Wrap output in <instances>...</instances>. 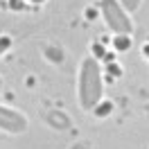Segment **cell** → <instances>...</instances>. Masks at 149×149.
Wrapping results in <instances>:
<instances>
[{
	"mask_svg": "<svg viewBox=\"0 0 149 149\" xmlns=\"http://www.w3.org/2000/svg\"><path fill=\"white\" fill-rule=\"evenodd\" d=\"M79 102L86 111H93L102 102V70L93 56L84 59L79 68Z\"/></svg>",
	"mask_w": 149,
	"mask_h": 149,
	"instance_id": "cell-1",
	"label": "cell"
},
{
	"mask_svg": "<svg viewBox=\"0 0 149 149\" xmlns=\"http://www.w3.org/2000/svg\"><path fill=\"white\" fill-rule=\"evenodd\" d=\"M100 7H102L104 20L111 27V32H115V34H131V20L127 16V11L120 7L118 0H102Z\"/></svg>",
	"mask_w": 149,
	"mask_h": 149,
	"instance_id": "cell-2",
	"label": "cell"
},
{
	"mask_svg": "<svg viewBox=\"0 0 149 149\" xmlns=\"http://www.w3.org/2000/svg\"><path fill=\"white\" fill-rule=\"evenodd\" d=\"M0 129L9 131V133H23V131L27 129V120H25L23 113L0 104Z\"/></svg>",
	"mask_w": 149,
	"mask_h": 149,
	"instance_id": "cell-3",
	"label": "cell"
},
{
	"mask_svg": "<svg viewBox=\"0 0 149 149\" xmlns=\"http://www.w3.org/2000/svg\"><path fill=\"white\" fill-rule=\"evenodd\" d=\"M47 122H50L52 127H56L59 131L70 129V118H68L63 111H50L47 113Z\"/></svg>",
	"mask_w": 149,
	"mask_h": 149,
	"instance_id": "cell-4",
	"label": "cell"
},
{
	"mask_svg": "<svg viewBox=\"0 0 149 149\" xmlns=\"http://www.w3.org/2000/svg\"><path fill=\"white\" fill-rule=\"evenodd\" d=\"M113 45H115V50H118V52H127V50L131 47L129 34H118V36L113 38Z\"/></svg>",
	"mask_w": 149,
	"mask_h": 149,
	"instance_id": "cell-5",
	"label": "cell"
},
{
	"mask_svg": "<svg viewBox=\"0 0 149 149\" xmlns=\"http://www.w3.org/2000/svg\"><path fill=\"white\" fill-rule=\"evenodd\" d=\"M111 111H113V104H111V102H100V104L93 109V113L97 115V118H106Z\"/></svg>",
	"mask_w": 149,
	"mask_h": 149,
	"instance_id": "cell-6",
	"label": "cell"
},
{
	"mask_svg": "<svg viewBox=\"0 0 149 149\" xmlns=\"http://www.w3.org/2000/svg\"><path fill=\"white\" fill-rule=\"evenodd\" d=\"M45 54L50 61H54V63H61L63 61V56H61V50H54V47H47L45 50Z\"/></svg>",
	"mask_w": 149,
	"mask_h": 149,
	"instance_id": "cell-7",
	"label": "cell"
},
{
	"mask_svg": "<svg viewBox=\"0 0 149 149\" xmlns=\"http://www.w3.org/2000/svg\"><path fill=\"white\" fill-rule=\"evenodd\" d=\"M122 2V9H127V11H136L140 7V0H120Z\"/></svg>",
	"mask_w": 149,
	"mask_h": 149,
	"instance_id": "cell-8",
	"label": "cell"
},
{
	"mask_svg": "<svg viewBox=\"0 0 149 149\" xmlns=\"http://www.w3.org/2000/svg\"><path fill=\"white\" fill-rule=\"evenodd\" d=\"M9 45H11V38L9 36H0V54H2V52H7Z\"/></svg>",
	"mask_w": 149,
	"mask_h": 149,
	"instance_id": "cell-9",
	"label": "cell"
},
{
	"mask_svg": "<svg viewBox=\"0 0 149 149\" xmlns=\"http://www.w3.org/2000/svg\"><path fill=\"white\" fill-rule=\"evenodd\" d=\"M93 50H95V54H97V56H106V54H104V47L100 45V43H95V45H93Z\"/></svg>",
	"mask_w": 149,
	"mask_h": 149,
	"instance_id": "cell-10",
	"label": "cell"
},
{
	"mask_svg": "<svg viewBox=\"0 0 149 149\" xmlns=\"http://www.w3.org/2000/svg\"><path fill=\"white\" fill-rule=\"evenodd\" d=\"M109 72H113L115 77H118V74H122V70L118 68V65H109Z\"/></svg>",
	"mask_w": 149,
	"mask_h": 149,
	"instance_id": "cell-11",
	"label": "cell"
},
{
	"mask_svg": "<svg viewBox=\"0 0 149 149\" xmlns=\"http://www.w3.org/2000/svg\"><path fill=\"white\" fill-rule=\"evenodd\" d=\"M70 149H88V145H86V142H77V145H72Z\"/></svg>",
	"mask_w": 149,
	"mask_h": 149,
	"instance_id": "cell-12",
	"label": "cell"
},
{
	"mask_svg": "<svg viewBox=\"0 0 149 149\" xmlns=\"http://www.w3.org/2000/svg\"><path fill=\"white\" fill-rule=\"evenodd\" d=\"M11 2V7H14V9H20V7H23V2H20V0H9Z\"/></svg>",
	"mask_w": 149,
	"mask_h": 149,
	"instance_id": "cell-13",
	"label": "cell"
},
{
	"mask_svg": "<svg viewBox=\"0 0 149 149\" xmlns=\"http://www.w3.org/2000/svg\"><path fill=\"white\" fill-rule=\"evenodd\" d=\"M142 54H145V56H147V59H149V43H147V45H145V47H142Z\"/></svg>",
	"mask_w": 149,
	"mask_h": 149,
	"instance_id": "cell-14",
	"label": "cell"
},
{
	"mask_svg": "<svg viewBox=\"0 0 149 149\" xmlns=\"http://www.w3.org/2000/svg\"><path fill=\"white\" fill-rule=\"evenodd\" d=\"M32 2H43V0H32Z\"/></svg>",
	"mask_w": 149,
	"mask_h": 149,
	"instance_id": "cell-15",
	"label": "cell"
},
{
	"mask_svg": "<svg viewBox=\"0 0 149 149\" xmlns=\"http://www.w3.org/2000/svg\"><path fill=\"white\" fill-rule=\"evenodd\" d=\"M0 86H2V81H0Z\"/></svg>",
	"mask_w": 149,
	"mask_h": 149,
	"instance_id": "cell-16",
	"label": "cell"
}]
</instances>
